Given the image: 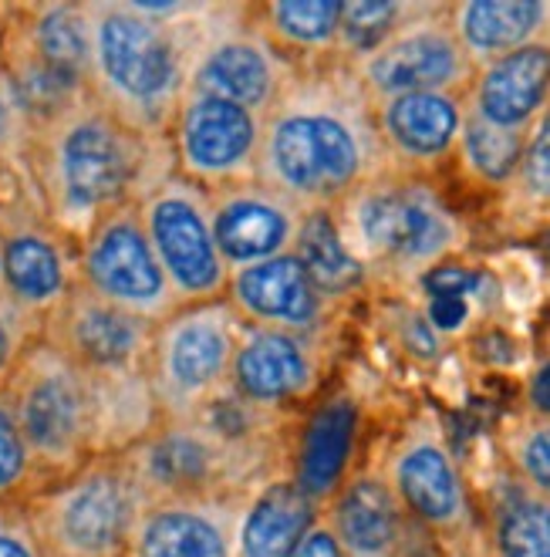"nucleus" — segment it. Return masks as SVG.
Masks as SVG:
<instances>
[{"instance_id": "nucleus-39", "label": "nucleus", "mask_w": 550, "mask_h": 557, "mask_svg": "<svg viewBox=\"0 0 550 557\" xmlns=\"http://www.w3.org/2000/svg\"><path fill=\"white\" fill-rule=\"evenodd\" d=\"M0 557H48L21 504H0Z\"/></svg>"}, {"instance_id": "nucleus-18", "label": "nucleus", "mask_w": 550, "mask_h": 557, "mask_svg": "<svg viewBox=\"0 0 550 557\" xmlns=\"http://www.w3.org/2000/svg\"><path fill=\"white\" fill-rule=\"evenodd\" d=\"M152 327L155 324L95 298L78 284L45 318L41 338L91 375H118L146 369Z\"/></svg>"}, {"instance_id": "nucleus-2", "label": "nucleus", "mask_w": 550, "mask_h": 557, "mask_svg": "<svg viewBox=\"0 0 550 557\" xmlns=\"http://www.w3.org/2000/svg\"><path fill=\"white\" fill-rule=\"evenodd\" d=\"M88 95L139 136L166 139L189 72L223 8L85 0Z\"/></svg>"}, {"instance_id": "nucleus-3", "label": "nucleus", "mask_w": 550, "mask_h": 557, "mask_svg": "<svg viewBox=\"0 0 550 557\" xmlns=\"http://www.w3.org/2000/svg\"><path fill=\"white\" fill-rule=\"evenodd\" d=\"M24 173L45 216L75 244L105 213L173 173L166 139L139 136L91 95L30 128Z\"/></svg>"}, {"instance_id": "nucleus-34", "label": "nucleus", "mask_w": 550, "mask_h": 557, "mask_svg": "<svg viewBox=\"0 0 550 557\" xmlns=\"http://www.w3.org/2000/svg\"><path fill=\"white\" fill-rule=\"evenodd\" d=\"M423 8L418 0H341L338 58L354 61L368 54Z\"/></svg>"}, {"instance_id": "nucleus-46", "label": "nucleus", "mask_w": 550, "mask_h": 557, "mask_svg": "<svg viewBox=\"0 0 550 557\" xmlns=\"http://www.w3.org/2000/svg\"><path fill=\"white\" fill-rule=\"evenodd\" d=\"M0 294H4V240H0Z\"/></svg>"}, {"instance_id": "nucleus-36", "label": "nucleus", "mask_w": 550, "mask_h": 557, "mask_svg": "<svg viewBox=\"0 0 550 557\" xmlns=\"http://www.w3.org/2000/svg\"><path fill=\"white\" fill-rule=\"evenodd\" d=\"M510 193L530 210H550V106L527 133V146L521 156Z\"/></svg>"}, {"instance_id": "nucleus-13", "label": "nucleus", "mask_w": 550, "mask_h": 557, "mask_svg": "<svg viewBox=\"0 0 550 557\" xmlns=\"http://www.w3.org/2000/svg\"><path fill=\"white\" fill-rule=\"evenodd\" d=\"M78 284L149 324H159L179 308L149 244L139 203L105 213L78 240Z\"/></svg>"}, {"instance_id": "nucleus-43", "label": "nucleus", "mask_w": 550, "mask_h": 557, "mask_svg": "<svg viewBox=\"0 0 550 557\" xmlns=\"http://www.w3.org/2000/svg\"><path fill=\"white\" fill-rule=\"evenodd\" d=\"M527 409L534 416H550V362H543L527 382Z\"/></svg>"}, {"instance_id": "nucleus-29", "label": "nucleus", "mask_w": 550, "mask_h": 557, "mask_svg": "<svg viewBox=\"0 0 550 557\" xmlns=\"http://www.w3.org/2000/svg\"><path fill=\"white\" fill-rule=\"evenodd\" d=\"M14 35L35 51L48 69L68 75L88 88V11L85 0H35L11 4Z\"/></svg>"}, {"instance_id": "nucleus-22", "label": "nucleus", "mask_w": 550, "mask_h": 557, "mask_svg": "<svg viewBox=\"0 0 550 557\" xmlns=\"http://www.w3.org/2000/svg\"><path fill=\"white\" fill-rule=\"evenodd\" d=\"M210 213L220 257L234 274L295 250L308 210L261 183H247L210 193Z\"/></svg>"}, {"instance_id": "nucleus-12", "label": "nucleus", "mask_w": 550, "mask_h": 557, "mask_svg": "<svg viewBox=\"0 0 550 557\" xmlns=\"http://www.w3.org/2000/svg\"><path fill=\"white\" fill-rule=\"evenodd\" d=\"M261 139L264 115L189 88L166 128L173 173L207 193L257 183Z\"/></svg>"}, {"instance_id": "nucleus-24", "label": "nucleus", "mask_w": 550, "mask_h": 557, "mask_svg": "<svg viewBox=\"0 0 550 557\" xmlns=\"http://www.w3.org/2000/svg\"><path fill=\"white\" fill-rule=\"evenodd\" d=\"M466 106L490 125L530 133L550 106V41L479 64L466 88Z\"/></svg>"}, {"instance_id": "nucleus-11", "label": "nucleus", "mask_w": 550, "mask_h": 557, "mask_svg": "<svg viewBox=\"0 0 550 557\" xmlns=\"http://www.w3.org/2000/svg\"><path fill=\"white\" fill-rule=\"evenodd\" d=\"M139 216L179 305L226 298L230 271L213 237L207 189L170 173L142 193Z\"/></svg>"}, {"instance_id": "nucleus-15", "label": "nucleus", "mask_w": 550, "mask_h": 557, "mask_svg": "<svg viewBox=\"0 0 550 557\" xmlns=\"http://www.w3.org/2000/svg\"><path fill=\"white\" fill-rule=\"evenodd\" d=\"M290 64L257 27L247 21V4L223 8L207 45L189 72V91H203L234 102L257 115H267L277 98L295 82Z\"/></svg>"}, {"instance_id": "nucleus-21", "label": "nucleus", "mask_w": 550, "mask_h": 557, "mask_svg": "<svg viewBox=\"0 0 550 557\" xmlns=\"http://www.w3.org/2000/svg\"><path fill=\"white\" fill-rule=\"evenodd\" d=\"M466 122V91H409L375 102V128L399 173L433 176L457 156Z\"/></svg>"}, {"instance_id": "nucleus-1", "label": "nucleus", "mask_w": 550, "mask_h": 557, "mask_svg": "<svg viewBox=\"0 0 550 557\" xmlns=\"http://www.w3.org/2000/svg\"><path fill=\"white\" fill-rule=\"evenodd\" d=\"M388 170L375 102L341 58L298 72L264 115L257 183L304 210H332Z\"/></svg>"}, {"instance_id": "nucleus-17", "label": "nucleus", "mask_w": 550, "mask_h": 557, "mask_svg": "<svg viewBox=\"0 0 550 557\" xmlns=\"http://www.w3.org/2000/svg\"><path fill=\"white\" fill-rule=\"evenodd\" d=\"M362 399L345 385L317 396V403L308 406L304 416L295 422L284 473L321 510L335 500L348 476L362 467Z\"/></svg>"}, {"instance_id": "nucleus-30", "label": "nucleus", "mask_w": 550, "mask_h": 557, "mask_svg": "<svg viewBox=\"0 0 550 557\" xmlns=\"http://www.w3.org/2000/svg\"><path fill=\"white\" fill-rule=\"evenodd\" d=\"M163 412L155 406L146 372L95 375V449L118 456L146 440Z\"/></svg>"}, {"instance_id": "nucleus-28", "label": "nucleus", "mask_w": 550, "mask_h": 557, "mask_svg": "<svg viewBox=\"0 0 550 557\" xmlns=\"http://www.w3.org/2000/svg\"><path fill=\"white\" fill-rule=\"evenodd\" d=\"M321 513L325 510L308 500L287 473H277L250 490L234 557H295Z\"/></svg>"}, {"instance_id": "nucleus-9", "label": "nucleus", "mask_w": 550, "mask_h": 557, "mask_svg": "<svg viewBox=\"0 0 550 557\" xmlns=\"http://www.w3.org/2000/svg\"><path fill=\"white\" fill-rule=\"evenodd\" d=\"M118 456L133 470L146 500L243 494L277 476V470L220 443L197 416L159 419L146 440Z\"/></svg>"}, {"instance_id": "nucleus-33", "label": "nucleus", "mask_w": 550, "mask_h": 557, "mask_svg": "<svg viewBox=\"0 0 550 557\" xmlns=\"http://www.w3.org/2000/svg\"><path fill=\"white\" fill-rule=\"evenodd\" d=\"M500 467L550 497V416H510L497 430Z\"/></svg>"}, {"instance_id": "nucleus-31", "label": "nucleus", "mask_w": 550, "mask_h": 557, "mask_svg": "<svg viewBox=\"0 0 550 557\" xmlns=\"http://www.w3.org/2000/svg\"><path fill=\"white\" fill-rule=\"evenodd\" d=\"M295 257L301 260V268L308 271L311 284L321 290L325 301H341L351 298L354 290L368 284L365 268L348 253L341 244V234L335 226L332 210H308L301 234L295 240Z\"/></svg>"}, {"instance_id": "nucleus-19", "label": "nucleus", "mask_w": 550, "mask_h": 557, "mask_svg": "<svg viewBox=\"0 0 550 557\" xmlns=\"http://www.w3.org/2000/svg\"><path fill=\"white\" fill-rule=\"evenodd\" d=\"M247 497L250 490L146 500L125 557H234Z\"/></svg>"}, {"instance_id": "nucleus-38", "label": "nucleus", "mask_w": 550, "mask_h": 557, "mask_svg": "<svg viewBox=\"0 0 550 557\" xmlns=\"http://www.w3.org/2000/svg\"><path fill=\"white\" fill-rule=\"evenodd\" d=\"M27 139H30V122L17 106L11 82L0 72V180L24 159Z\"/></svg>"}, {"instance_id": "nucleus-44", "label": "nucleus", "mask_w": 550, "mask_h": 557, "mask_svg": "<svg viewBox=\"0 0 550 557\" xmlns=\"http://www.w3.org/2000/svg\"><path fill=\"white\" fill-rule=\"evenodd\" d=\"M436 557H487L483 550V541H479V531L466 541H452V544H442Z\"/></svg>"}, {"instance_id": "nucleus-35", "label": "nucleus", "mask_w": 550, "mask_h": 557, "mask_svg": "<svg viewBox=\"0 0 550 557\" xmlns=\"http://www.w3.org/2000/svg\"><path fill=\"white\" fill-rule=\"evenodd\" d=\"M38 490L35 460H30L27 443L17 430L14 409L0 392V504H21Z\"/></svg>"}, {"instance_id": "nucleus-42", "label": "nucleus", "mask_w": 550, "mask_h": 557, "mask_svg": "<svg viewBox=\"0 0 550 557\" xmlns=\"http://www.w3.org/2000/svg\"><path fill=\"white\" fill-rule=\"evenodd\" d=\"M466 318V301L463 298H429V324L433 332H452Z\"/></svg>"}, {"instance_id": "nucleus-45", "label": "nucleus", "mask_w": 550, "mask_h": 557, "mask_svg": "<svg viewBox=\"0 0 550 557\" xmlns=\"http://www.w3.org/2000/svg\"><path fill=\"white\" fill-rule=\"evenodd\" d=\"M8 21H11V4H0V41H4Z\"/></svg>"}, {"instance_id": "nucleus-26", "label": "nucleus", "mask_w": 550, "mask_h": 557, "mask_svg": "<svg viewBox=\"0 0 550 557\" xmlns=\"http://www.w3.org/2000/svg\"><path fill=\"white\" fill-rule=\"evenodd\" d=\"M446 21L473 69L550 41V0H457L446 4Z\"/></svg>"}, {"instance_id": "nucleus-20", "label": "nucleus", "mask_w": 550, "mask_h": 557, "mask_svg": "<svg viewBox=\"0 0 550 557\" xmlns=\"http://www.w3.org/2000/svg\"><path fill=\"white\" fill-rule=\"evenodd\" d=\"M325 520L345 557H436L439 547L402 513L392 490L362 463L325 507Z\"/></svg>"}, {"instance_id": "nucleus-5", "label": "nucleus", "mask_w": 550, "mask_h": 557, "mask_svg": "<svg viewBox=\"0 0 550 557\" xmlns=\"http://www.w3.org/2000/svg\"><path fill=\"white\" fill-rule=\"evenodd\" d=\"M142 504L122 456H91L21 500L48 557H125Z\"/></svg>"}, {"instance_id": "nucleus-6", "label": "nucleus", "mask_w": 550, "mask_h": 557, "mask_svg": "<svg viewBox=\"0 0 550 557\" xmlns=\"http://www.w3.org/2000/svg\"><path fill=\"white\" fill-rule=\"evenodd\" d=\"M4 396L35 460L38 486L68 476L95 449V375L38 338L21 358Z\"/></svg>"}, {"instance_id": "nucleus-14", "label": "nucleus", "mask_w": 550, "mask_h": 557, "mask_svg": "<svg viewBox=\"0 0 550 557\" xmlns=\"http://www.w3.org/2000/svg\"><path fill=\"white\" fill-rule=\"evenodd\" d=\"M348 69L372 102L409 91H466L476 72L446 21V4H426Z\"/></svg>"}, {"instance_id": "nucleus-40", "label": "nucleus", "mask_w": 550, "mask_h": 557, "mask_svg": "<svg viewBox=\"0 0 550 557\" xmlns=\"http://www.w3.org/2000/svg\"><path fill=\"white\" fill-rule=\"evenodd\" d=\"M418 287H423L429 298H463L466 294H473L479 287V274L457 264V260H446V264L433 268L423 281H418Z\"/></svg>"}, {"instance_id": "nucleus-23", "label": "nucleus", "mask_w": 550, "mask_h": 557, "mask_svg": "<svg viewBox=\"0 0 550 557\" xmlns=\"http://www.w3.org/2000/svg\"><path fill=\"white\" fill-rule=\"evenodd\" d=\"M226 301L234 305L243 324L304 335L325 332L332 311V301L321 298V290L311 284L295 250L264 260V264L234 271L230 284H226Z\"/></svg>"}, {"instance_id": "nucleus-4", "label": "nucleus", "mask_w": 550, "mask_h": 557, "mask_svg": "<svg viewBox=\"0 0 550 557\" xmlns=\"http://www.w3.org/2000/svg\"><path fill=\"white\" fill-rule=\"evenodd\" d=\"M348 253L388 284H418L466 244L460 213L429 176L388 170L332 207Z\"/></svg>"}, {"instance_id": "nucleus-7", "label": "nucleus", "mask_w": 550, "mask_h": 557, "mask_svg": "<svg viewBox=\"0 0 550 557\" xmlns=\"http://www.w3.org/2000/svg\"><path fill=\"white\" fill-rule=\"evenodd\" d=\"M372 463L402 513L436 547L466 541L479 531L473 483L436 409H415Z\"/></svg>"}, {"instance_id": "nucleus-8", "label": "nucleus", "mask_w": 550, "mask_h": 557, "mask_svg": "<svg viewBox=\"0 0 550 557\" xmlns=\"http://www.w3.org/2000/svg\"><path fill=\"white\" fill-rule=\"evenodd\" d=\"M240 332L243 321L226 298L179 305L152 327L142 372L163 419L197 416L220 388L230 385Z\"/></svg>"}, {"instance_id": "nucleus-25", "label": "nucleus", "mask_w": 550, "mask_h": 557, "mask_svg": "<svg viewBox=\"0 0 550 557\" xmlns=\"http://www.w3.org/2000/svg\"><path fill=\"white\" fill-rule=\"evenodd\" d=\"M479 541L487 557H550V497L497 467L479 486Z\"/></svg>"}, {"instance_id": "nucleus-16", "label": "nucleus", "mask_w": 550, "mask_h": 557, "mask_svg": "<svg viewBox=\"0 0 550 557\" xmlns=\"http://www.w3.org/2000/svg\"><path fill=\"white\" fill-rule=\"evenodd\" d=\"M328 372L325 332H280L243 324L234 351L230 388L261 409L295 416L308 409Z\"/></svg>"}, {"instance_id": "nucleus-27", "label": "nucleus", "mask_w": 550, "mask_h": 557, "mask_svg": "<svg viewBox=\"0 0 550 557\" xmlns=\"http://www.w3.org/2000/svg\"><path fill=\"white\" fill-rule=\"evenodd\" d=\"M247 21L298 72L338 58L341 0H253Z\"/></svg>"}, {"instance_id": "nucleus-37", "label": "nucleus", "mask_w": 550, "mask_h": 557, "mask_svg": "<svg viewBox=\"0 0 550 557\" xmlns=\"http://www.w3.org/2000/svg\"><path fill=\"white\" fill-rule=\"evenodd\" d=\"M45 332V321L38 314L14 305L8 294H0V392L8 388L11 375L17 372L21 358Z\"/></svg>"}, {"instance_id": "nucleus-41", "label": "nucleus", "mask_w": 550, "mask_h": 557, "mask_svg": "<svg viewBox=\"0 0 550 557\" xmlns=\"http://www.w3.org/2000/svg\"><path fill=\"white\" fill-rule=\"evenodd\" d=\"M295 557H345V550H341L338 537H335V534H332V528H328L325 513H321L314 528L304 534V541H301V547L295 550Z\"/></svg>"}, {"instance_id": "nucleus-32", "label": "nucleus", "mask_w": 550, "mask_h": 557, "mask_svg": "<svg viewBox=\"0 0 550 557\" xmlns=\"http://www.w3.org/2000/svg\"><path fill=\"white\" fill-rule=\"evenodd\" d=\"M527 146V133H513V128H500L483 122L476 112L466 106V122H463V136L457 146L460 170L487 189H510L516 170H521V156Z\"/></svg>"}, {"instance_id": "nucleus-10", "label": "nucleus", "mask_w": 550, "mask_h": 557, "mask_svg": "<svg viewBox=\"0 0 550 557\" xmlns=\"http://www.w3.org/2000/svg\"><path fill=\"white\" fill-rule=\"evenodd\" d=\"M4 294L41 321L78 287V244L45 216L27 183L24 159L0 180Z\"/></svg>"}]
</instances>
